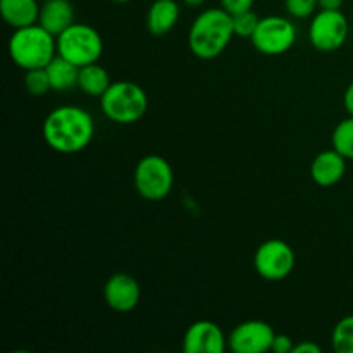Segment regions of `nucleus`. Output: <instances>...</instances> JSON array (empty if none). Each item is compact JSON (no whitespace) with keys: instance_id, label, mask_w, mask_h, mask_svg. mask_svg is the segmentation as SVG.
I'll use <instances>...</instances> for the list:
<instances>
[{"instance_id":"nucleus-27","label":"nucleus","mask_w":353,"mask_h":353,"mask_svg":"<svg viewBox=\"0 0 353 353\" xmlns=\"http://www.w3.org/2000/svg\"><path fill=\"white\" fill-rule=\"evenodd\" d=\"M343 105H345V109H347L348 116H353V81L347 86V90H345Z\"/></svg>"},{"instance_id":"nucleus-23","label":"nucleus","mask_w":353,"mask_h":353,"mask_svg":"<svg viewBox=\"0 0 353 353\" xmlns=\"http://www.w3.org/2000/svg\"><path fill=\"white\" fill-rule=\"evenodd\" d=\"M319 0H285V10L293 19H307L317 12Z\"/></svg>"},{"instance_id":"nucleus-7","label":"nucleus","mask_w":353,"mask_h":353,"mask_svg":"<svg viewBox=\"0 0 353 353\" xmlns=\"http://www.w3.org/2000/svg\"><path fill=\"white\" fill-rule=\"evenodd\" d=\"M350 23L341 10L319 9L309 24V41L323 54L336 52L347 43Z\"/></svg>"},{"instance_id":"nucleus-16","label":"nucleus","mask_w":353,"mask_h":353,"mask_svg":"<svg viewBox=\"0 0 353 353\" xmlns=\"http://www.w3.org/2000/svg\"><path fill=\"white\" fill-rule=\"evenodd\" d=\"M0 14L7 26L19 30L38 23L40 3L38 0H0Z\"/></svg>"},{"instance_id":"nucleus-1","label":"nucleus","mask_w":353,"mask_h":353,"mask_svg":"<svg viewBox=\"0 0 353 353\" xmlns=\"http://www.w3.org/2000/svg\"><path fill=\"white\" fill-rule=\"evenodd\" d=\"M41 134L45 143L57 154H78L92 143L95 137V121L83 107H55L45 117Z\"/></svg>"},{"instance_id":"nucleus-26","label":"nucleus","mask_w":353,"mask_h":353,"mask_svg":"<svg viewBox=\"0 0 353 353\" xmlns=\"http://www.w3.org/2000/svg\"><path fill=\"white\" fill-rule=\"evenodd\" d=\"M321 352H323V348L310 340L302 341V343H296L295 347H293V353H321Z\"/></svg>"},{"instance_id":"nucleus-8","label":"nucleus","mask_w":353,"mask_h":353,"mask_svg":"<svg viewBox=\"0 0 353 353\" xmlns=\"http://www.w3.org/2000/svg\"><path fill=\"white\" fill-rule=\"evenodd\" d=\"M250 41L259 54L269 55V57L283 55L292 50L295 45L296 26L292 23V19L285 16L261 17Z\"/></svg>"},{"instance_id":"nucleus-9","label":"nucleus","mask_w":353,"mask_h":353,"mask_svg":"<svg viewBox=\"0 0 353 353\" xmlns=\"http://www.w3.org/2000/svg\"><path fill=\"white\" fill-rule=\"evenodd\" d=\"M295 252L285 240L272 238L264 241L254 255V268L261 278L268 281H281L295 269Z\"/></svg>"},{"instance_id":"nucleus-2","label":"nucleus","mask_w":353,"mask_h":353,"mask_svg":"<svg viewBox=\"0 0 353 353\" xmlns=\"http://www.w3.org/2000/svg\"><path fill=\"white\" fill-rule=\"evenodd\" d=\"M233 38V16L223 7H212L202 10L192 23L188 47L195 57L210 61L219 57Z\"/></svg>"},{"instance_id":"nucleus-13","label":"nucleus","mask_w":353,"mask_h":353,"mask_svg":"<svg viewBox=\"0 0 353 353\" xmlns=\"http://www.w3.org/2000/svg\"><path fill=\"white\" fill-rule=\"evenodd\" d=\"M347 159L334 148L324 150L314 157L310 164V178L323 188H331L345 178Z\"/></svg>"},{"instance_id":"nucleus-22","label":"nucleus","mask_w":353,"mask_h":353,"mask_svg":"<svg viewBox=\"0 0 353 353\" xmlns=\"http://www.w3.org/2000/svg\"><path fill=\"white\" fill-rule=\"evenodd\" d=\"M261 17L254 12V10H245V12L233 14V30L234 37L238 38H252L255 30L259 26Z\"/></svg>"},{"instance_id":"nucleus-21","label":"nucleus","mask_w":353,"mask_h":353,"mask_svg":"<svg viewBox=\"0 0 353 353\" xmlns=\"http://www.w3.org/2000/svg\"><path fill=\"white\" fill-rule=\"evenodd\" d=\"M24 88L33 97H41L47 92H50L52 85L50 79H48L47 69L40 68L26 71V76H24Z\"/></svg>"},{"instance_id":"nucleus-11","label":"nucleus","mask_w":353,"mask_h":353,"mask_svg":"<svg viewBox=\"0 0 353 353\" xmlns=\"http://www.w3.org/2000/svg\"><path fill=\"white\" fill-rule=\"evenodd\" d=\"M228 348V336L219 324L212 321H196L190 324L183 336L185 353H224Z\"/></svg>"},{"instance_id":"nucleus-12","label":"nucleus","mask_w":353,"mask_h":353,"mask_svg":"<svg viewBox=\"0 0 353 353\" xmlns=\"http://www.w3.org/2000/svg\"><path fill=\"white\" fill-rule=\"evenodd\" d=\"M141 299V288L137 279L126 272L112 274L103 285V300L114 312L126 314L137 309Z\"/></svg>"},{"instance_id":"nucleus-3","label":"nucleus","mask_w":353,"mask_h":353,"mask_svg":"<svg viewBox=\"0 0 353 353\" xmlns=\"http://www.w3.org/2000/svg\"><path fill=\"white\" fill-rule=\"evenodd\" d=\"M9 55L14 64L24 71L47 68L57 55V38L38 23L19 28L9 38Z\"/></svg>"},{"instance_id":"nucleus-14","label":"nucleus","mask_w":353,"mask_h":353,"mask_svg":"<svg viewBox=\"0 0 353 353\" xmlns=\"http://www.w3.org/2000/svg\"><path fill=\"white\" fill-rule=\"evenodd\" d=\"M74 23V6L71 0H43L40 6L38 24L55 38Z\"/></svg>"},{"instance_id":"nucleus-18","label":"nucleus","mask_w":353,"mask_h":353,"mask_svg":"<svg viewBox=\"0 0 353 353\" xmlns=\"http://www.w3.org/2000/svg\"><path fill=\"white\" fill-rule=\"evenodd\" d=\"M110 85H112L110 74L107 72V69L103 68V65L99 64V62H93V64L79 68L78 88L81 90L85 95L100 99Z\"/></svg>"},{"instance_id":"nucleus-4","label":"nucleus","mask_w":353,"mask_h":353,"mask_svg":"<svg viewBox=\"0 0 353 353\" xmlns=\"http://www.w3.org/2000/svg\"><path fill=\"white\" fill-rule=\"evenodd\" d=\"M103 116L116 124H134L147 114V92L138 83L112 81L107 92L100 97Z\"/></svg>"},{"instance_id":"nucleus-24","label":"nucleus","mask_w":353,"mask_h":353,"mask_svg":"<svg viewBox=\"0 0 353 353\" xmlns=\"http://www.w3.org/2000/svg\"><path fill=\"white\" fill-rule=\"evenodd\" d=\"M255 0H221V7L233 16V14L245 12L254 7Z\"/></svg>"},{"instance_id":"nucleus-17","label":"nucleus","mask_w":353,"mask_h":353,"mask_svg":"<svg viewBox=\"0 0 353 353\" xmlns=\"http://www.w3.org/2000/svg\"><path fill=\"white\" fill-rule=\"evenodd\" d=\"M45 69L54 92H68L78 86L79 68L62 55H55Z\"/></svg>"},{"instance_id":"nucleus-10","label":"nucleus","mask_w":353,"mask_h":353,"mask_svg":"<svg viewBox=\"0 0 353 353\" xmlns=\"http://www.w3.org/2000/svg\"><path fill=\"white\" fill-rule=\"evenodd\" d=\"M274 336V330L265 321H245L230 333L228 348L234 353H265L271 352Z\"/></svg>"},{"instance_id":"nucleus-30","label":"nucleus","mask_w":353,"mask_h":353,"mask_svg":"<svg viewBox=\"0 0 353 353\" xmlns=\"http://www.w3.org/2000/svg\"><path fill=\"white\" fill-rule=\"evenodd\" d=\"M112 2H116V3H128V2H131V0H112Z\"/></svg>"},{"instance_id":"nucleus-19","label":"nucleus","mask_w":353,"mask_h":353,"mask_svg":"<svg viewBox=\"0 0 353 353\" xmlns=\"http://www.w3.org/2000/svg\"><path fill=\"white\" fill-rule=\"evenodd\" d=\"M331 145L347 161H353V116L340 121L331 133Z\"/></svg>"},{"instance_id":"nucleus-25","label":"nucleus","mask_w":353,"mask_h":353,"mask_svg":"<svg viewBox=\"0 0 353 353\" xmlns=\"http://www.w3.org/2000/svg\"><path fill=\"white\" fill-rule=\"evenodd\" d=\"M293 347H295V343H293V340L288 336V334L276 333L274 341H272L271 352H274V353H293Z\"/></svg>"},{"instance_id":"nucleus-5","label":"nucleus","mask_w":353,"mask_h":353,"mask_svg":"<svg viewBox=\"0 0 353 353\" xmlns=\"http://www.w3.org/2000/svg\"><path fill=\"white\" fill-rule=\"evenodd\" d=\"M57 54L78 68H83L100 61L103 54V40L90 24L72 23L57 37Z\"/></svg>"},{"instance_id":"nucleus-6","label":"nucleus","mask_w":353,"mask_h":353,"mask_svg":"<svg viewBox=\"0 0 353 353\" xmlns=\"http://www.w3.org/2000/svg\"><path fill=\"white\" fill-rule=\"evenodd\" d=\"M133 183L141 199L148 202H161L172 192L174 171L162 155H145L134 168Z\"/></svg>"},{"instance_id":"nucleus-20","label":"nucleus","mask_w":353,"mask_h":353,"mask_svg":"<svg viewBox=\"0 0 353 353\" xmlns=\"http://www.w3.org/2000/svg\"><path fill=\"white\" fill-rule=\"evenodd\" d=\"M331 343L336 353H353V316L338 321L331 333Z\"/></svg>"},{"instance_id":"nucleus-28","label":"nucleus","mask_w":353,"mask_h":353,"mask_svg":"<svg viewBox=\"0 0 353 353\" xmlns=\"http://www.w3.org/2000/svg\"><path fill=\"white\" fill-rule=\"evenodd\" d=\"M345 0H319V9L326 10H341Z\"/></svg>"},{"instance_id":"nucleus-15","label":"nucleus","mask_w":353,"mask_h":353,"mask_svg":"<svg viewBox=\"0 0 353 353\" xmlns=\"http://www.w3.org/2000/svg\"><path fill=\"white\" fill-rule=\"evenodd\" d=\"M181 16V7L176 0H154L147 10V24L148 33L154 37H164L172 28L178 24Z\"/></svg>"},{"instance_id":"nucleus-29","label":"nucleus","mask_w":353,"mask_h":353,"mask_svg":"<svg viewBox=\"0 0 353 353\" xmlns=\"http://www.w3.org/2000/svg\"><path fill=\"white\" fill-rule=\"evenodd\" d=\"M205 2L207 0H183V3L188 7H200V6H203Z\"/></svg>"}]
</instances>
